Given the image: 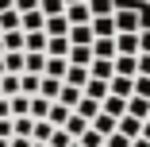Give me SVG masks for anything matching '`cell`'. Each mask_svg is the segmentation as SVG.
Returning <instances> with one entry per match:
<instances>
[{"mask_svg": "<svg viewBox=\"0 0 150 147\" xmlns=\"http://www.w3.org/2000/svg\"><path fill=\"white\" fill-rule=\"evenodd\" d=\"M115 70H112V58H93L88 62V77H100V81H108Z\"/></svg>", "mask_w": 150, "mask_h": 147, "instance_id": "cell-12", "label": "cell"}, {"mask_svg": "<svg viewBox=\"0 0 150 147\" xmlns=\"http://www.w3.org/2000/svg\"><path fill=\"white\" fill-rule=\"evenodd\" d=\"M81 93H85V97H93V101H104V97H108V81H100V77H88Z\"/></svg>", "mask_w": 150, "mask_h": 147, "instance_id": "cell-17", "label": "cell"}, {"mask_svg": "<svg viewBox=\"0 0 150 147\" xmlns=\"http://www.w3.org/2000/svg\"><path fill=\"white\" fill-rule=\"evenodd\" d=\"M0 93H4V97H16L19 93V74H4V77H0Z\"/></svg>", "mask_w": 150, "mask_h": 147, "instance_id": "cell-31", "label": "cell"}, {"mask_svg": "<svg viewBox=\"0 0 150 147\" xmlns=\"http://www.w3.org/2000/svg\"><path fill=\"white\" fill-rule=\"evenodd\" d=\"M66 62H69V66H85V70H88V62H93V47H69Z\"/></svg>", "mask_w": 150, "mask_h": 147, "instance_id": "cell-11", "label": "cell"}, {"mask_svg": "<svg viewBox=\"0 0 150 147\" xmlns=\"http://www.w3.org/2000/svg\"><path fill=\"white\" fill-rule=\"evenodd\" d=\"M69 143H73V139H69V132H66V128H54V132H50V139H46V147H69Z\"/></svg>", "mask_w": 150, "mask_h": 147, "instance_id": "cell-35", "label": "cell"}, {"mask_svg": "<svg viewBox=\"0 0 150 147\" xmlns=\"http://www.w3.org/2000/svg\"><path fill=\"white\" fill-rule=\"evenodd\" d=\"M0 54H4V43H0Z\"/></svg>", "mask_w": 150, "mask_h": 147, "instance_id": "cell-52", "label": "cell"}, {"mask_svg": "<svg viewBox=\"0 0 150 147\" xmlns=\"http://www.w3.org/2000/svg\"><path fill=\"white\" fill-rule=\"evenodd\" d=\"M42 70H46V54H23V74L42 77Z\"/></svg>", "mask_w": 150, "mask_h": 147, "instance_id": "cell-16", "label": "cell"}, {"mask_svg": "<svg viewBox=\"0 0 150 147\" xmlns=\"http://www.w3.org/2000/svg\"><path fill=\"white\" fill-rule=\"evenodd\" d=\"M139 74L150 77V54H139Z\"/></svg>", "mask_w": 150, "mask_h": 147, "instance_id": "cell-40", "label": "cell"}, {"mask_svg": "<svg viewBox=\"0 0 150 147\" xmlns=\"http://www.w3.org/2000/svg\"><path fill=\"white\" fill-rule=\"evenodd\" d=\"M131 97H142V101H150V77L135 74V93H131Z\"/></svg>", "mask_w": 150, "mask_h": 147, "instance_id": "cell-36", "label": "cell"}, {"mask_svg": "<svg viewBox=\"0 0 150 147\" xmlns=\"http://www.w3.org/2000/svg\"><path fill=\"white\" fill-rule=\"evenodd\" d=\"M115 54L139 58V31H135V35H115Z\"/></svg>", "mask_w": 150, "mask_h": 147, "instance_id": "cell-5", "label": "cell"}, {"mask_svg": "<svg viewBox=\"0 0 150 147\" xmlns=\"http://www.w3.org/2000/svg\"><path fill=\"white\" fill-rule=\"evenodd\" d=\"M104 147H131V139H127V136H119V132H112V136L104 139Z\"/></svg>", "mask_w": 150, "mask_h": 147, "instance_id": "cell-38", "label": "cell"}, {"mask_svg": "<svg viewBox=\"0 0 150 147\" xmlns=\"http://www.w3.org/2000/svg\"><path fill=\"white\" fill-rule=\"evenodd\" d=\"M0 31H19V12H0Z\"/></svg>", "mask_w": 150, "mask_h": 147, "instance_id": "cell-33", "label": "cell"}, {"mask_svg": "<svg viewBox=\"0 0 150 147\" xmlns=\"http://www.w3.org/2000/svg\"><path fill=\"white\" fill-rule=\"evenodd\" d=\"M50 105H54V101H42V97H31V112H27V116H31V120H46V112H50Z\"/></svg>", "mask_w": 150, "mask_h": 147, "instance_id": "cell-28", "label": "cell"}, {"mask_svg": "<svg viewBox=\"0 0 150 147\" xmlns=\"http://www.w3.org/2000/svg\"><path fill=\"white\" fill-rule=\"evenodd\" d=\"M0 12H12V0H0Z\"/></svg>", "mask_w": 150, "mask_h": 147, "instance_id": "cell-44", "label": "cell"}, {"mask_svg": "<svg viewBox=\"0 0 150 147\" xmlns=\"http://www.w3.org/2000/svg\"><path fill=\"white\" fill-rule=\"evenodd\" d=\"M8 108H12V120H19V116H27V112H31V97L16 93V97H8Z\"/></svg>", "mask_w": 150, "mask_h": 147, "instance_id": "cell-19", "label": "cell"}, {"mask_svg": "<svg viewBox=\"0 0 150 147\" xmlns=\"http://www.w3.org/2000/svg\"><path fill=\"white\" fill-rule=\"evenodd\" d=\"M85 4H88V16H93V19H96V16H112V12L119 8L115 0H85Z\"/></svg>", "mask_w": 150, "mask_h": 147, "instance_id": "cell-22", "label": "cell"}, {"mask_svg": "<svg viewBox=\"0 0 150 147\" xmlns=\"http://www.w3.org/2000/svg\"><path fill=\"white\" fill-rule=\"evenodd\" d=\"M62 128H66V132H69V139H77V136H81V132H85V128H88V120H81V116H77V112H69V120H66V124H62Z\"/></svg>", "mask_w": 150, "mask_h": 147, "instance_id": "cell-29", "label": "cell"}, {"mask_svg": "<svg viewBox=\"0 0 150 147\" xmlns=\"http://www.w3.org/2000/svg\"><path fill=\"white\" fill-rule=\"evenodd\" d=\"M39 12L50 19V16H62V12H66V4H62V0H39Z\"/></svg>", "mask_w": 150, "mask_h": 147, "instance_id": "cell-34", "label": "cell"}, {"mask_svg": "<svg viewBox=\"0 0 150 147\" xmlns=\"http://www.w3.org/2000/svg\"><path fill=\"white\" fill-rule=\"evenodd\" d=\"M69 47H93V31L88 27H69Z\"/></svg>", "mask_w": 150, "mask_h": 147, "instance_id": "cell-24", "label": "cell"}, {"mask_svg": "<svg viewBox=\"0 0 150 147\" xmlns=\"http://www.w3.org/2000/svg\"><path fill=\"white\" fill-rule=\"evenodd\" d=\"M127 116H135V120H150V101H142V97H127Z\"/></svg>", "mask_w": 150, "mask_h": 147, "instance_id": "cell-13", "label": "cell"}, {"mask_svg": "<svg viewBox=\"0 0 150 147\" xmlns=\"http://www.w3.org/2000/svg\"><path fill=\"white\" fill-rule=\"evenodd\" d=\"M66 70H69V62H66V58H46L42 77H58V81H62V77H66Z\"/></svg>", "mask_w": 150, "mask_h": 147, "instance_id": "cell-23", "label": "cell"}, {"mask_svg": "<svg viewBox=\"0 0 150 147\" xmlns=\"http://www.w3.org/2000/svg\"><path fill=\"white\" fill-rule=\"evenodd\" d=\"M85 81H88V70L85 66H69L66 77H62V85H73V89H85Z\"/></svg>", "mask_w": 150, "mask_h": 147, "instance_id": "cell-14", "label": "cell"}, {"mask_svg": "<svg viewBox=\"0 0 150 147\" xmlns=\"http://www.w3.org/2000/svg\"><path fill=\"white\" fill-rule=\"evenodd\" d=\"M19 93L23 97H35L39 93V77L35 74H19Z\"/></svg>", "mask_w": 150, "mask_h": 147, "instance_id": "cell-30", "label": "cell"}, {"mask_svg": "<svg viewBox=\"0 0 150 147\" xmlns=\"http://www.w3.org/2000/svg\"><path fill=\"white\" fill-rule=\"evenodd\" d=\"M0 43H4V54L8 50H23V31H0Z\"/></svg>", "mask_w": 150, "mask_h": 147, "instance_id": "cell-27", "label": "cell"}, {"mask_svg": "<svg viewBox=\"0 0 150 147\" xmlns=\"http://www.w3.org/2000/svg\"><path fill=\"white\" fill-rule=\"evenodd\" d=\"M66 120H69V108L54 101V105H50V112H46V124H50V128H62Z\"/></svg>", "mask_w": 150, "mask_h": 147, "instance_id": "cell-21", "label": "cell"}, {"mask_svg": "<svg viewBox=\"0 0 150 147\" xmlns=\"http://www.w3.org/2000/svg\"><path fill=\"white\" fill-rule=\"evenodd\" d=\"M0 97H4V93H0Z\"/></svg>", "mask_w": 150, "mask_h": 147, "instance_id": "cell-53", "label": "cell"}, {"mask_svg": "<svg viewBox=\"0 0 150 147\" xmlns=\"http://www.w3.org/2000/svg\"><path fill=\"white\" fill-rule=\"evenodd\" d=\"M0 58H4V74H23V50H8Z\"/></svg>", "mask_w": 150, "mask_h": 147, "instance_id": "cell-25", "label": "cell"}, {"mask_svg": "<svg viewBox=\"0 0 150 147\" xmlns=\"http://www.w3.org/2000/svg\"><path fill=\"white\" fill-rule=\"evenodd\" d=\"M0 147H8V139H0Z\"/></svg>", "mask_w": 150, "mask_h": 147, "instance_id": "cell-49", "label": "cell"}, {"mask_svg": "<svg viewBox=\"0 0 150 147\" xmlns=\"http://www.w3.org/2000/svg\"><path fill=\"white\" fill-rule=\"evenodd\" d=\"M88 31H93V39H112L115 35V23H112V16H96L93 23H88Z\"/></svg>", "mask_w": 150, "mask_h": 147, "instance_id": "cell-6", "label": "cell"}, {"mask_svg": "<svg viewBox=\"0 0 150 147\" xmlns=\"http://www.w3.org/2000/svg\"><path fill=\"white\" fill-rule=\"evenodd\" d=\"M112 70H115L119 77H135V74H139V58H123V54H115V58H112Z\"/></svg>", "mask_w": 150, "mask_h": 147, "instance_id": "cell-7", "label": "cell"}, {"mask_svg": "<svg viewBox=\"0 0 150 147\" xmlns=\"http://www.w3.org/2000/svg\"><path fill=\"white\" fill-rule=\"evenodd\" d=\"M112 23H115V35H135L139 27H150V16H142V8H115Z\"/></svg>", "mask_w": 150, "mask_h": 147, "instance_id": "cell-1", "label": "cell"}, {"mask_svg": "<svg viewBox=\"0 0 150 147\" xmlns=\"http://www.w3.org/2000/svg\"><path fill=\"white\" fill-rule=\"evenodd\" d=\"M0 120H12V108H8V97H0Z\"/></svg>", "mask_w": 150, "mask_h": 147, "instance_id": "cell-41", "label": "cell"}, {"mask_svg": "<svg viewBox=\"0 0 150 147\" xmlns=\"http://www.w3.org/2000/svg\"><path fill=\"white\" fill-rule=\"evenodd\" d=\"M58 93H62V81H58V77H39V93H35V97L58 101Z\"/></svg>", "mask_w": 150, "mask_h": 147, "instance_id": "cell-8", "label": "cell"}, {"mask_svg": "<svg viewBox=\"0 0 150 147\" xmlns=\"http://www.w3.org/2000/svg\"><path fill=\"white\" fill-rule=\"evenodd\" d=\"M77 143H81V147H104V136L93 132V128H85V132L77 136Z\"/></svg>", "mask_w": 150, "mask_h": 147, "instance_id": "cell-32", "label": "cell"}, {"mask_svg": "<svg viewBox=\"0 0 150 147\" xmlns=\"http://www.w3.org/2000/svg\"><path fill=\"white\" fill-rule=\"evenodd\" d=\"M62 4H81V0H62Z\"/></svg>", "mask_w": 150, "mask_h": 147, "instance_id": "cell-47", "label": "cell"}, {"mask_svg": "<svg viewBox=\"0 0 150 147\" xmlns=\"http://www.w3.org/2000/svg\"><path fill=\"white\" fill-rule=\"evenodd\" d=\"M100 112H104V116H112V120H119V116H127V101H123V97H112V93H108V97L100 101Z\"/></svg>", "mask_w": 150, "mask_h": 147, "instance_id": "cell-4", "label": "cell"}, {"mask_svg": "<svg viewBox=\"0 0 150 147\" xmlns=\"http://www.w3.org/2000/svg\"><path fill=\"white\" fill-rule=\"evenodd\" d=\"M12 8L23 16V12H39V0H12Z\"/></svg>", "mask_w": 150, "mask_h": 147, "instance_id": "cell-37", "label": "cell"}, {"mask_svg": "<svg viewBox=\"0 0 150 147\" xmlns=\"http://www.w3.org/2000/svg\"><path fill=\"white\" fill-rule=\"evenodd\" d=\"M139 4H142V8H150V0H139Z\"/></svg>", "mask_w": 150, "mask_h": 147, "instance_id": "cell-48", "label": "cell"}, {"mask_svg": "<svg viewBox=\"0 0 150 147\" xmlns=\"http://www.w3.org/2000/svg\"><path fill=\"white\" fill-rule=\"evenodd\" d=\"M131 147H150V143L146 139H131Z\"/></svg>", "mask_w": 150, "mask_h": 147, "instance_id": "cell-45", "label": "cell"}, {"mask_svg": "<svg viewBox=\"0 0 150 147\" xmlns=\"http://www.w3.org/2000/svg\"><path fill=\"white\" fill-rule=\"evenodd\" d=\"M77 116H81V120H93V116L100 112V101H93V97H85L81 93V101H77V108H73Z\"/></svg>", "mask_w": 150, "mask_h": 147, "instance_id": "cell-18", "label": "cell"}, {"mask_svg": "<svg viewBox=\"0 0 150 147\" xmlns=\"http://www.w3.org/2000/svg\"><path fill=\"white\" fill-rule=\"evenodd\" d=\"M77 101H81V89H73V85H62V93H58V105H66L69 112L77 108Z\"/></svg>", "mask_w": 150, "mask_h": 147, "instance_id": "cell-26", "label": "cell"}, {"mask_svg": "<svg viewBox=\"0 0 150 147\" xmlns=\"http://www.w3.org/2000/svg\"><path fill=\"white\" fill-rule=\"evenodd\" d=\"M69 147H81V143H77V139H73V143H69Z\"/></svg>", "mask_w": 150, "mask_h": 147, "instance_id": "cell-51", "label": "cell"}, {"mask_svg": "<svg viewBox=\"0 0 150 147\" xmlns=\"http://www.w3.org/2000/svg\"><path fill=\"white\" fill-rule=\"evenodd\" d=\"M0 77H4V58H0Z\"/></svg>", "mask_w": 150, "mask_h": 147, "instance_id": "cell-46", "label": "cell"}, {"mask_svg": "<svg viewBox=\"0 0 150 147\" xmlns=\"http://www.w3.org/2000/svg\"><path fill=\"white\" fill-rule=\"evenodd\" d=\"M139 139H146V143H150V120H142V132H139Z\"/></svg>", "mask_w": 150, "mask_h": 147, "instance_id": "cell-43", "label": "cell"}, {"mask_svg": "<svg viewBox=\"0 0 150 147\" xmlns=\"http://www.w3.org/2000/svg\"><path fill=\"white\" fill-rule=\"evenodd\" d=\"M0 139H12V120H0Z\"/></svg>", "mask_w": 150, "mask_h": 147, "instance_id": "cell-42", "label": "cell"}, {"mask_svg": "<svg viewBox=\"0 0 150 147\" xmlns=\"http://www.w3.org/2000/svg\"><path fill=\"white\" fill-rule=\"evenodd\" d=\"M139 54H150V27H139Z\"/></svg>", "mask_w": 150, "mask_h": 147, "instance_id": "cell-39", "label": "cell"}, {"mask_svg": "<svg viewBox=\"0 0 150 147\" xmlns=\"http://www.w3.org/2000/svg\"><path fill=\"white\" fill-rule=\"evenodd\" d=\"M115 132H119V136H127V139H139L142 120H135V116H119V120H115Z\"/></svg>", "mask_w": 150, "mask_h": 147, "instance_id": "cell-9", "label": "cell"}, {"mask_svg": "<svg viewBox=\"0 0 150 147\" xmlns=\"http://www.w3.org/2000/svg\"><path fill=\"white\" fill-rule=\"evenodd\" d=\"M93 58H115V35L112 39H93Z\"/></svg>", "mask_w": 150, "mask_h": 147, "instance_id": "cell-20", "label": "cell"}, {"mask_svg": "<svg viewBox=\"0 0 150 147\" xmlns=\"http://www.w3.org/2000/svg\"><path fill=\"white\" fill-rule=\"evenodd\" d=\"M108 93L127 101V97L135 93V77H119V74H112V77H108Z\"/></svg>", "mask_w": 150, "mask_h": 147, "instance_id": "cell-3", "label": "cell"}, {"mask_svg": "<svg viewBox=\"0 0 150 147\" xmlns=\"http://www.w3.org/2000/svg\"><path fill=\"white\" fill-rule=\"evenodd\" d=\"M31 147H46V143H31Z\"/></svg>", "mask_w": 150, "mask_h": 147, "instance_id": "cell-50", "label": "cell"}, {"mask_svg": "<svg viewBox=\"0 0 150 147\" xmlns=\"http://www.w3.org/2000/svg\"><path fill=\"white\" fill-rule=\"evenodd\" d=\"M46 27V16L42 12H23L19 16V31H42Z\"/></svg>", "mask_w": 150, "mask_h": 147, "instance_id": "cell-10", "label": "cell"}, {"mask_svg": "<svg viewBox=\"0 0 150 147\" xmlns=\"http://www.w3.org/2000/svg\"><path fill=\"white\" fill-rule=\"evenodd\" d=\"M66 23L69 27H88V23H93V16H88V4H85V0H81V4H66Z\"/></svg>", "mask_w": 150, "mask_h": 147, "instance_id": "cell-2", "label": "cell"}, {"mask_svg": "<svg viewBox=\"0 0 150 147\" xmlns=\"http://www.w3.org/2000/svg\"><path fill=\"white\" fill-rule=\"evenodd\" d=\"M42 31H46V39H58V35H69V23H66V16H50Z\"/></svg>", "mask_w": 150, "mask_h": 147, "instance_id": "cell-15", "label": "cell"}]
</instances>
